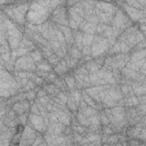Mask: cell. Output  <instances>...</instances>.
<instances>
[{
  "instance_id": "cell-64",
  "label": "cell",
  "mask_w": 146,
  "mask_h": 146,
  "mask_svg": "<svg viewBox=\"0 0 146 146\" xmlns=\"http://www.w3.org/2000/svg\"><path fill=\"white\" fill-rule=\"evenodd\" d=\"M103 146H114V145H110V144H104Z\"/></svg>"
},
{
  "instance_id": "cell-25",
  "label": "cell",
  "mask_w": 146,
  "mask_h": 146,
  "mask_svg": "<svg viewBox=\"0 0 146 146\" xmlns=\"http://www.w3.org/2000/svg\"><path fill=\"white\" fill-rule=\"evenodd\" d=\"M96 24H92L90 22L83 21L81 23V25L79 26V30L82 33H88V34H96Z\"/></svg>"
},
{
  "instance_id": "cell-51",
  "label": "cell",
  "mask_w": 146,
  "mask_h": 146,
  "mask_svg": "<svg viewBox=\"0 0 146 146\" xmlns=\"http://www.w3.org/2000/svg\"><path fill=\"white\" fill-rule=\"evenodd\" d=\"M29 115H30V113H25V114L18 115V121H19V124L26 125V124L29 123Z\"/></svg>"
},
{
  "instance_id": "cell-10",
  "label": "cell",
  "mask_w": 146,
  "mask_h": 146,
  "mask_svg": "<svg viewBox=\"0 0 146 146\" xmlns=\"http://www.w3.org/2000/svg\"><path fill=\"white\" fill-rule=\"evenodd\" d=\"M73 75L76 81V87L80 90H86L91 87L90 83V78H89V72L87 71L84 65H79L74 71Z\"/></svg>"
},
{
  "instance_id": "cell-32",
  "label": "cell",
  "mask_w": 146,
  "mask_h": 146,
  "mask_svg": "<svg viewBox=\"0 0 146 146\" xmlns=\"http://www.w3.org/2000/svg\"><path fill=\"white\" fill-rule=\"evenodd\" d=\"M66 106H67V108L71 111V113L75 116V115H76V113H78V111H79V105L76 104V102L74 100V98L70 95V92H68V99H67Z\"/></svg>"
},
{
  "instance_id": "cell-61",
  "label": "cell",
  "mask_w": 146,
  "mask_h": 146,
  "mask_svg": "<svg viewBox=\"0 0 146 146\" xmlns=\"http://www.w3.org/2000/svg\"><path fill=\"white\" fill-rule=\"evenodd\" d=\"M104 144L102 141H94V143H87V144H83L81 146H103Z\"/></svg>"
},
{
  "instance_id": "cell-16",
  "label": "cell",
  "mask_w": 146,
  "mask_h": 146,
  "mask_svg": "<svg viewBox=\"0 0 146 146\" xmlns=\"http://www.w3.org/2000/svg\"><path fill=\"white\" fill-rule=\"evenodd\" d=\"M125 119L128 125H135L141 121L143 115L139 113L137 107H125Z\"/></svg>"
},
{
  "instance_id": "cell-55",
  "label": "cell",
  "mask_w": 146,
  "mask_h": 146,
  "mask_svg": "<svg viewBox=\"0 0 146 146\" xmlns=\"http://www.w3.org/2000/svg\"><path fill=\"white\" fill-rule=\"evenodd\" d=\"M138 139H139L141 143H145V144H146V127H144V128L141 129Z\"/></svg>"
},
{
  "instance_id": "cell-11",
  "label": "cell",
  "mask_w": 146,
  "mask_h": 146,
  "mask_svg": "<svg viewBox=\"0 0 146 146\" xmlns=\"http://www.w3.org/2000/svg\"><path fill=\"white\" fill-rule=\"evenodd\" d=\"M49 19L56 25L68 26V14H67V7L65 6V1L54 9Z\"/></svg>"
},
{
  "instance_id": "cell-42",
  "label": "cell",
  "mask_w": 146,
  "mask_h": 146,
  "mask_svg": "<svg viewBox=\"0 0 146 146\" xmlns=\"http://www.w3.org/2000/svg\"><path fill=\"white\" fill-rule=\"evenodd\" d=\"M30 56H31V58L34 60L35 64L39 63V62H41L42 59H44L43 56H42V54H41V51H40V49H35V50L31 51V52H30Z\"/></svg>"
},
{
  "instance_id": "cell-21",
  "label": "cell",
  "mask_w": 146,
  "mask_h": 146,
  "mask_svg": "<svg viewBox=\"0 0 146 146\" xmlns=\"http://www.w3.org/2000/svg\"><path fill=\"white\" fill-rule=\"evenodd\" d=\"M96 8L102 11V13H107V14H112L115 15L116 10H117V6L114 3H107V2H96Z\"/></svg>"
},
{
  "instance_id": "cell-45",
  "label": "cell",
  "mask_w": 146,
  "mask_h": 146,
  "mask_svg": "<svg viewBox=\"0 0 146 146\" xmlns=\"http://www.w3.org/2000/svg\"><path fill=\"white\" fill-rule=\"evenodd\" d=\"M47 60H48V63H49V64H50L52 67H55V66H56V65H57V64H58V63H59L62 59H60V58H59V57H58V56H57V55L54 52L51 56H49V57L47 58Z\"/></svg>"
},
{
  "instance_id": "cell-20",
  "label": "cell",
  "mask_w": 146,
  "mask_h": 146,
  "mask_svg": "<svg viewBox=\"0 0 146 146\" xmlns=\"http://www.w3.org/2000/svg\"><path fill=\"white\" fill-rule=\"evenodd\" d=\"M143 128H144V125H143L141 122H139V123H137L135 125H129L127 128V130H125V135H127V137L129 139H138L139 133H140Z\"/></svg>"
},
{
  "instance_id": "cell-1",
  "label": "cell",
  "mask_w": 146,
  "mask_h": 146,
  "mask_svg": "<svg viewBox=\"0 0 146 146\" xmlns=\"http://www.w3.org/2000/svg\"><path fill=\"white\" fill-rule=\"evenodd\" d=\"M63 1H33L30 3V9L26 15V22L33 25H41L49 21L55 8L62 5Z\"/></svg>"
},
{
  "instance_id": "cell-41",
  "label": "cell",
  "mask_w": 146,
  "mask_h": 146,
  "mask_svg": "<svg viewBox=\"0 0 146 146\" xmlns=\"http://www.w3.org/2000/svg\"><path fill=\"white\" fill-rule=\"evenodd\" d=\"M117 54H121V47H120V43L116 40V42L113 46L110 47L108 52H107V56H114V55H117Z\"/></svg>"
},
{
  "instance_id": "cell-15",
  "label": "cell",
  "mask_w": 146,
  "mask_h": 146,
  "mask_svg": "<svg viewBox=\"0 0 146 146\" xmlns=\"http://www.w3.org/2000/svg\"><path fill=\"white\" fill-rule=\"evenodd\" d=\"M29 123H30L38 132H40V133H42V135L47 132L48 123L46 122V120H44L41 115L30 113V115H29Z\"/></svg>"
},
{
  "instance_id": "cell-23",
  "label": "cell",
  "mask_w": 146,
  "mask_h": 146,
  "mask_svg": "<svg viewBox=\"0 0 146 146\" xmlns=\"http://www.w3.org/2000/svg\"><path fill=\"white\" fill-rule=\"evenodd\" d=\"M65 127L66 125H64L60 122H51L48 124V129H47L46 133H48V135H62Z\"/></svg>"
},
{
  "instance_id": "cell-14",
  "label": "cell",
  "mask_w": 146,
  "mask_h": 146,
  "mask_svg": "<svg viewBox=\"0 0 146 146\" xmlns=\"http://www.w3.org/2000/svg\"><path fill=\"white\" fill-rule=\"evenodd\" d=\"M15 71H25V72H35L36 71V64L31 58L30 55L19 57L16 59L14 64Z\"/></svg>"
},
{
  "instance_id": "cell-29",
  "label": "cell",
  "mask_w": 146,
  "mask_h": 146,
  "mask_svg": "<svg viewBox=\"0 0 146 146\" xmlns=\"http://www.w3.org/2000/svg\"><path fill=\"white\" fill-rule=\"evenodd\" d=\"M19 48L27 49L30 52H31V51H33V50H35V49H38V47L35 46V43H34L31 39H29L27 36H25V35L23 36V40H22V42H21Z\"/></svg>"
},
{
  "instance_id": "cell-2",
  "label": "cell",
  "mask_w": 146,
  "mask_h": 146,
  "mask_svg": "<svg viewBox=\"0 0 146 146\" xmlns=\"http://www.w3.org/2000/svg\"><path fill=\"white\" fill-rule=\"evenodd\" d=\"M0 29H1V33L5 34L10 49L13 51L17 50L23 40L25 26L15 24L1 11L0 13Z\"/></svg>"
},
{
  "instance_id": "cell-52",
  "label": "cell",
  "mask_w": 146,
  "mask_h": 146,
  "mask_svg": "<svg viewBox=\"0 0 146 146\" xmlns=\"http://www.w3.org/2000/svg\"><path fill=\"white\" fill-rule=\"evenodd\" d=\"M107 26H108V25H105V24H102V23L97 24V26H96V34H97V35H102V34L104 33V31L106 30Z\"/></svg>"
},
{
  "instance_id": "cell-36",
  "label": "cell",
  "mask_w": 146,
  "mask_h": 146,
  "mask_svg": "<svg viewBox=\"0 0 146 146\" xmlns=\"http://www.w3.org/2000/svg\"><path fill=\"white\" fill-rule=\"evenodd\" d=\"M54 84L60 90V91H64V92H70V89L66 84V81L63 76H58L55 81H54Z\"/></svg>"
},
{
  "instance_id": "cell-13",
  "label": "cell",
  "mask_w": 146,
  "mask_h": 146,
  "mask_svg": "<svg viewBox=\"0 0 146 146\" xmlns=\"http://www.w3.org/2000/svg\"><path fill=\"white\" fill-rule=\"evenodd\" d=\"M39 135H40V132H38L30 123H27L25 125L23 133L21 136V139L16 146H32Z\"/></svg>"
},
{
  "instance_id": "cell-27",
  "label": "cell",
  "mask_w": 146,
  "mask_h": 146,
  "mask_svg": "<svg viewBox=\"0 0 146 146\" xmlns=\"http://www.w3.org/2000/svg\"><path fill=\"white\" fill-rule=\"evenodd\" d=\"M42 89H43V90L47 92V95H48L49 97H51V98L57 97L58 94L60 92V90H59L54 83H44L43 87H42Z\"/></svg>"
},
{
  "instance_id": "cell-24",
  "label": "cell",
  "mask_w": 146,
  "mask_h": 146,
  "mask_svg": "<svg viewBox=\"0 0 146 146\" xmlns=\"http://www.w3.org/2000/svg\"><path fill=\"white\" fill-rule=\"evenodd\" d=\"M129 57H130V60L129 62H131V63H137V62L144 60V59H146V49L132 50L129 54Z\"/></svg>"
},
{
  "instance_id": "cell-8",
  "label": "cell",
  "mask_w": 146,
  "mask_h": 146,
  "mask_svg": "<svg viewBox=\"0 0 146 146\" xmlns=\"http://www.w3.org/2000/svg\"><path fill=\"white\" fill-rule=\"evenodd\" d=\"M110 42L108 39L102 36V35H97L95 34L92 44H91V56L94 58L97 57H106L108 49H110Z\"/></svg>"
},
{
  "instance_id": "cell-48",
  "label": "cell",
  "mask_w": 146,
  "mask_h": 146,
  "mask_svg": "<svg viewBox=\"0 0 146 146\" xmlns=\"http://www.w3.org/2000/svg\"><path fill=\"white\" fill-rule=\"evenodd\" d=\"M25 97H26V100H29L30 103H31V102H34V100L38 98V96H36V90L34 89V90H31V91L25 92Z\"/></svg>"
},
{
  "instance_id": "cell-22",
  "label": "cell",
  "mask_w": 146,
  "mask_h": 146,
  "mask_svg": "<svg viewBox=\"0 0 146 146\" xmlns=\"http://www.w3.org/2000/svg\"><path fill=\"white\" fill-rule=\"evenodd\" d=\"M54 72H55L58 76H65L66 74H68V73L72 72V71L70 70V67H68L66 60H65V59H62V60L54 67Z\"/></svg>"
},
{
  "instance_id": "cell-37",
  "label": "cell",
  "mask_w": 146,
  "mask_h": 146,
  "mask_svg": "<svg viewBox=\"0 0 146 146\" xmlns=\"http://www.w3.org/2000/svg\"><path fill=\"white\" fill-rule=\"evenodd\" d=\"M74 46L78 47L80 50H82L83 48V33L80 30L74 31Z\"/></svg>"
},
{
  "instance_id": "cell-7",
  "label": "cell",
  "mask_w": 146,
  "mask_h": 146,
  "mask_svg": "<svg viewBox=\"0 0 146 146\" xmlns=\"http://www.w3.org/2000/svg\"><path fill=\"white\" fill-rule=\"evenodd\" d=\"M68 14V26L73 31H78L81 23L84 21V10L81 5V1H78V3L73 7L67 8Z\"/></svg>"
},
{
  "instance_id": "cell-40",
  "label": "cell",
  "mask_w": 146,
  "mask_h": 146,
  "mask_svg": "<svg viewBox=\"0 0 146 146\" xmlns=\"http://www.w3.org/2000/svg\"><path fill=\"white\" fill-rule=\"evenodd\" d=\"M102 136L99 133H92V132H87L84 135L88 143H94V141H102Z\"/></svg>"
},
{
  "instance_id": "cell-44",
  "label": "cell",
  "mask_w": 146,
  "mask_h": 146,
  "mask_svg": "<svg viewBox=\"0 0 146 146\" xmlns=\"http://www.w3.org/2000/svg\"><path fill=\"white\" fill-rule=\"evenodd\" d=\"M39 49H40V51H41V54H42V56H43L44 59H47L49 56H51L54 54V51L51 50V48L49 47V44L48 46H44V47H41Z\"/></svg>"
},
{
  "instance_id": "cell-59",
  "label": "cell",
  "mask_w": 146,
  "mask_h": 146,
  "mask_svg": "<svg viewBox=\"0 0 146 146\" xmlns=\"http://www.w3.org/2000/svg\"><path fill=\"white\" fill-rule=\"evenodd\" d=\"M139 72L144 75H146V59L141 60L140 62V68H139Z\"/></svg>"
},
{
  "instance_id": "cell-56",
  "label": "cell",
  "mask_w": 146,
  "mask_h": 146,
  "mask_svg": "<svg viewBox=\"0 0 146 146\" xmlns=\"http://www.w3.org/2000/svg\"><path fill=\"white\" fill-rule=\"evenodd\" d=\"M128 143H129V146H141L143 145V143L139 139H129Z\"/></svg>"
},
{
  "instance_id": "cell-49",
  "label": "cell",
  "mask_w": 146,
  "mask_h": 146,
  "mask_svg": "<svg viewBox=\"0 0 146 146\" xmlns=\"http://www.w3.org/2000/svg\"><path fill=\"white\" fill-rule=\"evenodd\" d=\"M113 133H115V131H114V129L111 127V124H110V125H105V127L102 125V135L110 136V135H113Z\"/></svg>"
},
{
  "instance_id": "cell-57",
  "label": "cell",
  "mask_w": 146,
  "mask_h": 146,
  "mask_svg": "<svg viewBox=\"0 0 146 146\" xmlns=\"http://www.w3.org/2000/svg\"><path fill=\"white\" fill-rule=\"evenodd\" d=\"M81 51H82V55H83V56H91V47L84 46Z\"/></svg>"
},
{
  "instance_id": "cell-53",
  "label": "cell",
  "mask_w": 146,
  "mask_h": 146,
  "mask_svg": "<svg viewBox=\"0 0 146 146\" xmlns=\"http://www.w3.org/2000/svg\"><path fill=\"white\" fill-rule=\"evenodd\" d=\"M137 26H138V29H139L143 33H145V32H146V17L141 18V19L137 23Z\"/></svg>"
},
{
  "instance_id": "cell-28",
  "label": "cell",
  "mask_w": 146,
  "mask_h": 146,
  "mask_svg": "<svg viewBox=\"0 0 146 146\" xmlns=\"http://www.w3.org/2000/svg\"><path fill=\"white\" fill-rule=\"evenodd\" d=\"M70 127L72 128L73 132L80 133V135H82V136H84V135L88 132V129H87L86 127L81 125V124L76 121V119H75V117H73V119H72V123H71V125H70Z\"/></svg>"
},
{
  "instance_id": "cell-50",
  "label": "cell",
  "mask_w": 146,
  "mask_h": 146,
  "mask_svg": "<svg viewBox=\"0 0 146 146\" xmlns=\"http://www.w3.org/2000/svg\"><path fill=\"white\" fill-rule=\"evenodd\" d=\"M36 88V86H35V83L32 81V80H29V82L23 87V91L24 92H27V91H31V90H34Z\"/></svg>"
},
{
  "instance_id": "cell-39",
  "label": "cell",
  "mask_w": 146,
  "mask_h": 146,
  "mask_svg": "<svg viewBox=\"0 0 146 146\" xmlns=\"http://www.w3.org/2000/svg\"><path fill=\"white\" fill-rule=\"evenodd\" d=\"M65 60H66V63H67V65H68V67H70V70L73 72L78 66H79V60L78 59H75V58H73V57H71L68 54L65 56V58H64Z\"/></svg>"
},
{
  "instance_id": "cell-3",
  "label": "cell",
  "mask_w": 146,
  "mask_h": 146,
  "mask_svg": "<svg viewBox=\"0 0 146 146\" xmlns=\"http://www.w3.org/2000/svg\"><path fill=\"white\" fill-rule=\"evenodd\" d=\"M117 42L121 47L122 54H130L131 50L143 40H145L144 33L138 29L137 24H133L131 27L127 29L117 39Z\"/></svg>"
},
{
  "instance_id": "cell-26",
  "label": "cell",
  "mask_w": 146,
  "mask_h": 146,
  "mask_svg": "<svg viewBox=\"0 0 146 146\" xmlns=\"http://www.w3.org/2000/svg\"><path fill=\"white\" fill-rule=\"evenodd\" d=\"M96 14H97V16H98L99 23L105 24V25H111V24H112V21H113L114 15L107 14V13H102V11H99L97 8H96Z\"/></svg>"
},
{
  "instance_id": "cell-30",
  "label": "cell",
  "mask_w": 146,
  "mask_h": 146,
  "mask_svg": "<svg viewBox=\"0 0 146 146\" xmlns=\"http://www.w3.org/2000/svg\"><path fill=\"white\" fill-rule=\"evenodd\" d=\"M138 105H139V100H138V97L135 95H131V96L123 98V106L124 107H137Z\"/></svg>"
},
{
  "instance_id": "cell-12",
  "label": "cell",
  "mask_w": 146,
  "mask_h": 146,
  "mask_svg": "<svg viewBox=\"0 0 146 146\" xmlns=\"http://www.w3.org/2000/svg\"><path fill=\"white\" fill-rule=\"evenodd\" d=\"M115 5H116L119 8H121V9L127 14V16H128L135 24H137L141 18L146 17V10H139V9L132 8V7L128 6L124 1L115 2Z\"/></svg>"
},
{
  "instance_id": "cell-17",
  "label": "cell",
  "mask_w": 146,
  "mask_h": 146,
  "mask_svg": "<svg viewBox=\"0 0 146 146\" xmlns=\"http://www.w3.org/2000/svg\"><path fill=\"white\" fill-rule=\"evenodd\" d=\"M104 63H105V57H97L88 62L87 64H84V66L89 72V74H96L102 70V67L104 66Z\"/></svg>"
},
{
  "instance_id": "cell-9",
  "label": "cell",
  "mask_w": 146,
  "mask_h": 146,
  "mask_svg": "<svg viewBox=\"0 0 146 146\" xmlns=\"http://www.w3.org/2000/svg\"><path fill=\"white\" fill-rule=\"evenodd\" d=\"M130 60V57L128 54H117V55H114V56H106L105 57V63H104V66L111 68L112 71L113 70H119V71H122L127 64L129 63Z\"/></svg>"
},
{
  "instance_id": "cell-38",
  "label": "cell",
  "mask_w": 146,
  "mask_h": 146,
  "mask_svg": "<svg viewBox=\"0 0 146 146\" xmlns=\"http://www.w3.org/2000/svg\"><path fill=\"white\" fill-rule=\"evenodd\" d=\"M75 119H76V121H78L81 125H83V127H86V128H88V127L90 125V123H91L90 117L86 116L84 114H82V113H80V112H78V113H76Z\"/></svg>"
},
{
  "instance_id": "cell-62",
  "label": "cell",
  "mask_w": 146,
  "mask_h": 146,
  "mask_svg": "<svg viewBox=\"0 0 146 146\" xmlns=\"http://www.w3.org/2000/svg\"><path fill=\"white\" fill-rule=\"evenodd\" d=\"M138 100H139V104H146V95L139 96L138 97Z\"/></svg>"
},
{
  "instance_id": "cell-47",
  "label": "cell",
  "mask_w": 146,
  "mask_h": 146,
  "mask_svg": "<svg viewBox=\"0 0 146 146\" xmlns=\"http://www.w3.org/2000/svg\"><path fill=\"white\" fill-rule=\"evenodd\" d=\"M99 120H100V123H102L103 127H105V125H110V124H111V122H110L108 117L106 116V114L104 113V111H99Z\"/></svg>"
},
{
  "instance_id": "cell-43",
  "label": "cell",
  "mask_w": 146,
  "mask_h": 146,
  "mask_svg": "<svg viewBox=\"0 0 146 146\" xmlns=\"http://www.w3.org/2000/svg\"><path fill=\"white\" fill-rule=\"evenodd\" d=\"M94 38H95V34H88V33H83V47H84V46L91 47L92 41H94Z\"/></svg>"
},
{
  "instance_id": "cell-6",
  "label": "cell",
  "mask_w": 146,
  "mask_h": 146,
  "mask_svg": "<svg viewBox=\"0 0 146 146\" xmlns=\"http://www.w3.org/2000/svg\"><path fill=\"white\" fill-rule=\"evenodd\" d=\"M135 23L127 16V14L121 9V8H117L114 17H113V21H112V24H111V27L113 30V34L114 36L117 39L127 29L131 27Z\"/></svg>"
},
{
  "instance_id": "cell-46",
  "label": "cell",
  "mask_w": 146,
  "mask_h": 146,
  "mask_svg": "<svg viewBox=\"0 0 146 146\" xmlns=\"http://www.w3.org/2000/svg\"><path fill=\"white\" fill-rule=\"evenodd\" d=\"M31 80L35 83V86H36V87H41V88L43 87V84H44V83H47V82H46V80H44V79H42V78H40V76H38V75L35 74V72H34V75H33V78H32Z\"/></svg>"
},
{
  "instance_id": "cell-34",
  "label": "cell",
  "mask_w": 146,
  "mask_h": 146,
  "mask_svg": "<svg viewBox=\"0 0 146 146\" xmlns=\"http://www.w3.org/2000/svg\"><path fill=\"white\" fill-rule=\"evenodd\" d=\"M67 54H68L71 57H73V58L78 59V60H81V59H82V57H83L82 51H81L78 47H75L74 44L68 47V51H67Z\"/></svg>"
},
{
  "instance_id": "cell-19",
  "label": "cell",
  "mask_w": 146,
  "mask_h": 146,
  "mask_svg": "<svg viewBox=\"0 0 146 146\" xmlns=\"http://www.w3.org/2000/svg\"><path fill=\"white\" fill-rule=\"evenodd\" d=\"M59 31L64 34V38L66 40L67 46H73L74 44V31L70 26H64V25H57Z\"/></svg>"
},
{
  "instance_id": "cell-63",
  "label": "cell",
  "mask_w": 146,
  "mask_h": 146,
  "mask_svg": "<svg viewBox=\"0 0 146 146\" xmlns=\"http://www.w3.org/2000/svg\"><path fill=\"white\" fill-rule=\"evenodd\" d=\"M140 122L143 123V125H144V127H146V115H144V116H143V119H141V121H140Z\"/></svg>"
},
{
  "instance_id": "cell-60",
  "label": "cell",
  "mask_w": 146,
  "mask_h": 146,
  "mask_svg": "<svg viewBox=\"0 0 146 146\" xmlns=\"http://www.w3.org/2000/svg\"><path fill=\"white\" fill-rule=\"evenodd\" d=\"M49 73H50V72H42V71H35V74H36L38 76H40V78L44 79V80H47V78H48Z\"/></svg>"
},
{
  "instance_id": "cell-33",
  "label": "cell",
  "mask_w": 146,
  "mask_h": 146,
  "mask_svg": "<svg viewBox=\"0 0 146 146\" xmlns=\"http://www.w3.org/2000/svg\"><path fill=\"white\" fill-rule=\"evenodd\" d=\"M119 86H120V90H121V92H122L123 97H128V96L133 95L132 88H131V87H130V84H129V83H127L125 81H123V80H122V81L119 83Z\"/></svg>"
},
{
  "instance_id": "cell-4",
  "label": "cell",
  "mask_w": 146,
  "mask_h": 146,
  "mask_svg": "<svg viewBox=\"0 0 146 146\" xmlns=\"http://www.w3.org/2000/svg\"><path fill=\"white\" fill-rule=\"evenodd\" d=\"M31 2H15L13 1L9 6L1 7V11L15 24L25 26L26 22V15L30 9Z\"/></svg>"
},
{
  "instance_id": "cell-54",
  "label": "cell",
  "mask_w": 146,
  "mask_h": 146,
  "mask_svg": "<svg viewBox=\"0 0 146 146\" xmlns=\"http://www.w3.org/2000/svg\"><path fill=\"white\" fill-rule=\"evenodd\" d=\"M30 113L40 115V110H39L38 105L35 104V100H34V102H31V110H30Z\"/></svg>"
},
{
  "instance_id": "cell-31",
  "label": "cell",
  "mask_w": 146,
  "mask_h": 146,
  "mask_svg": "<svg viewBox=\"0 0 146 146\" xmlns=\"http://www.w3.org/2000/svg\"><path fill=\"white\" fill-rule=\"evenodd\" d=\"M63 78L65 79L66 84H67V87H68L70 91L78 89V87H76V81H75V78H74V75H73V72H70L68 74H66V75H65V76H63Z\"/></svg>"
},
{
  "instance_id": "cell-58",
  "label": "cell",
  "mask_w": 146,
  "mask_h": 146,
  "mask_svg": "<svg viewBox=\"0 0 146 146\" xmlns=\"http://www.w3.org/2000/svg\"><path fill=\"white\" fill-rule=\"evenodd\" d=\"M137 110L139 111V113L144 116V115H146V104H139L138 106H137Z\"/></svg>"
},
{
  "instance_id": "cell-18",
  "label": "cell",
  "mask_w": 146,
  "mask_h": 146,
  "mask_svg": "<svg viewBox=\"0 0 146 146\" xmlns=\"http://www.w3.org/2000/svg\"><path fill=\"white\" fill-rule=\"evenodd\" d=\"M11 108L14 110V112L17 114V115H22V114H25V113H30V110H31V103L29 100H22V102H18L16 104H14L11 106Z\"/></svg>"
},
{
  "instance_id": "cell-5",
  "label": "cell",
  "mask_w": 146,
  "mask_h": 146,
  "mask_svg": "<svg viewBox=\"0 0 146 146\" xmlns=\"http://www.w3.org/2000/svg\"><path fill=\"white\" fill-rule=\"evenodd\" d=\"M0 95L1 98L8 99L19 92H24L23 88L18 84L13 73L7 71L5 67H1V79H0Z\"/></svg>"
},
{
  "instance_id": "cell-35",
  "label": "cell",
  "mask_w": 146,
  "mask_h": 146,
  "mask_svg": "<svg viewBox=\"0 0 146 146\" xmlns=\"http://www.w3.org/2000/svg\"><path fill=\"white\" fill-rule=\"evenodd\" d=\"M36 71H42V72H52L54 67L48 63L47 59H42L41 62L36 63Z\"/></svg>"
}]
</instances>
